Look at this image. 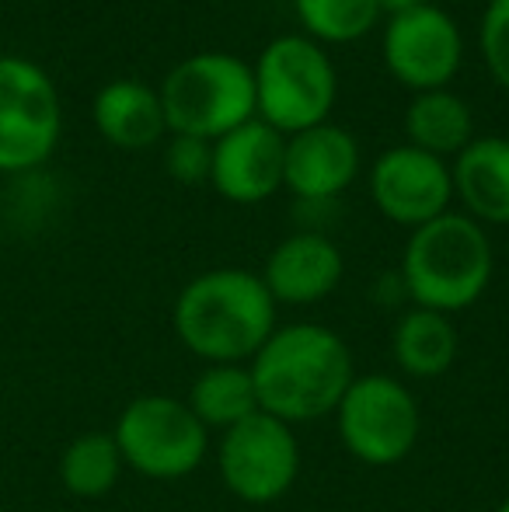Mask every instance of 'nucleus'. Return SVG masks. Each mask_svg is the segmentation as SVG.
Returning a JSON list of instances; mask_svg holds the SVG:
<instances>
[{"label":"nucleus","instance_id":"13","mask_svg":"<svg viewBox=\"0 0 509 512\" xmlns=\"http://www.w3.org/2000/svg\"><path fill=\"white\" fill-rule=\"evenodd\" d=\"M360 171V143L335 122H321L304 133L286 136L283 189L300 203H332L353 185Z\"/></svg>","mask_w":509,"mask_h":512},{"label":"nucleus","instance_id":"11","mask_svg":"<svg viewBox=\"0 0 509 512\" xmlns=\"http://www.w3.org/2000/svg\"><path fill=\"white\" fill-rule=\"evenodd\" d=\"M370 196L391 223L398 227H422L436 216L450 213L454 199V175L447 161L426 150L401 143L384 150L370 171Z\"/></svg>","mask_w":509,"mask_h":512},{"label":"nucleus","instance_id":"10","mask_svg":"<svg viewBox=\"0 0 509 512\" xmlns=\"http://www.w3.org/2000/svg\"><path fill=\"white\" fill-rule=\"evenodd\" d=\"M384 67L391 77L415 95L440 91L461 70L464 39L457 21L443 7L419 4L412 11L391 14L384 25Z\"/></svg>","mask_w":509,"mask_h":512},{"label":"nucleus","instance_id":"8","mask_svg":"<svg viewBox=\"0 0 509 512\" xmlns=\"http://www.w3.org/2000/svg\"><path fill=\"white\" fill-rule=\"evenodd\" d=\"M217 471L224 488L245 506L279 502L300 474V443L293 425L255 411L252 418L220 432Z\"/></svg>","mask_w":509,"mask_h":512},{"label":"nucleus","instance_id":"6","mask_svg":"<svg viewBox=\"0 0 509 512\" xmlns=\"http://www.w3.org/2000/svg\"><path fill=\"white\" fill-rule=\"evenodd\" d=\"M116 446L123 464L150 481H182L196 474L210 450V432L189 405L168 394L133 398L116 418Z\"/></svg>","mask_w":509,"mask_h":512},{"label":"nucleus","instance_id":"23","mask_svg":"<svg viewBox=\"0 0 509 512\" xmlns=\"http://www.w3.org/2000/svg\"><path fill=\"white\" fill-rule=\"evenodd\" d=\"M213 164V143L199 140V136H171L168 154H164V168L175 182L199 185L210 178Z\"/></svg>","mask_w":509,"mask_h":512},{"label":"nucleus","instance_id":"15","mask_svg":"<svg viewBox=\"0 0 509 512\" xmlns=\"http://www.w3.org/2000/svg\"><path fill=\"white\" fill-rule=\"evenodd\" d=\"M454 196L461 199L471 220L506 227L509 223V140L506 136H475L457 154Z\"/></svg>","mask_w":509,"mask_h":512},{"label":"nucleus","instance_id":"4","mask_svg":"<svg viewBox=\"0 0 509 512\" xmlns=\"http://www.w3.org/2000/svg\"><path fill=\"white\" fill-rule=\"evenodd\" d=\"M164 122L175 136L217 143L255 119V74L241 56L206 49L182 60L161 84Z\"/></svg>","mask_w":509,"mask_h":512},{"label":"nucleus","instance_id":"19","mask_svg":"<svg viewBox=\"0 0 509 512\" xmlns=\"http://www.w3.org/2000/svg\"><path fill=\"white\" fill-rule=\"evenodd\" d=\"M189 411L199 418L206 432H227L231 425L252 418L258 408L255 380L248 363H213L192 380Z\"/></svg>","mask_w":509,"mask_h":512},{"label":"nucleus","instance_id":"25","mask_svg":"<svg viewBox=\"0 0 509 512\" xmlns=\"http://www.w3.org/2000/svg\"><path fill=\"white\" fill-rule=\"evenodd\" d=\"M496 512H509V495H506L503 502H499V509H496Z\"/></svg>","mask_w":509,"mask_h":512},{"label":"nucleus","instance_id":"5","mask_svg":"<svg viewBox=\"0 0 509 512\" xmlns=\"http://www.w3.org/2000/svg\"><path fill=\"white\" fill-rule=\"evenodd\" d=\"M255 74V119L293 136L328 122L339 95L335 63L307 35H279L262 49Z\"/></svg>","mask_w":509,"mask_h":512},{"label":"nucleus","instance_id":"24","mask_svg":"<svg viewBox=\"0 0 509 512\" xmlns=\"http://www.w3.org/2000/svg\"><path fill=\"white\" fill-rule=\"evenodd\" d=\"M419 4H429V0H381V11L391 18V14H401V11H412Z\"/></svg>","mask_w":509,"mask_h":512},{"label":"nucleus","instance_id":"18","mask_svg":"<svg viewBox=\"0 0 509 512\" xmlns=\"http://www.w3.org/2000/svg\"><path fill=\"white\" fill-rule=\"evenodd\" d=\"M405 133L412 147L447 161L475 140V115H471L468 102L450 88L422 91L405 112Z\"/></svg>","mask_w":509,"mask_h":512},{"label":"nucleus","instance_id":"12","mask_svg":"<svg viewBox=\"0 0 509 512\" xmlns=\"http://www.w3.org/2000/svg\"><path fill=\"white\" fill-rule=\"evenodd\" d=\"M283 157L286 136L262 119H248L213 143L210 182L227 203L255 206L283 189Z\"/></svg>","mask_w":509,"mask_h":512},{"label":"nucleus","instance_id":"3","mask_svg":"<svg viewBox=\"0 0 509 512\" xmlns=\"http://www.w3.org/2000/svg\"><path fill=\"white\" fill-rule=\"evenodd\" d=\"M492 241L468 213H443L412 230L401 258V283L415 307L461 314L485 297L492 283Z\"/></svg>","mask_w":509,"mask_h":512},{"label":"nucleus","instance_id":"22","mask_svg":"<svg viewBox=\"0 0 509 512\" xmlns=\"http://www.w3.org/2000/svg\"><path fill=\"white\" fill-rule=\"evenodd\" d=\"M478 42H482V60L489 74L509 91V0H489Z\"/></svg>","mask_w":509,"mask_h":512},{"label":"nucleus","instance_id":"2","mask_svg":"<svg viewBox=\"0 0 509 512\" xmlns=\"http://www.w3.org/2000/svg\"><path fill=\"white\" fill-rule=\"evenodd\" d=\"M171 324L178 342L206 366L252 363L276 331V300L258 272L210 269L182 286Z\"/></svg>","mask_w":509,"mask_h":512},{"label":"nucleus","instance_id":"1","mask_svg":"<svg viewBox=\"0 0 509 512\" xmlns=\"http://www.w3.org/2000/svg\"><path fill=\"white\" fill-rule=\"evenodd\" d=\"M258 408L286 425L335 415L339 401L356 380L353 352L339 331L325 324H286L248 363Z\"/></svg>","mask_w":509,"mask_h":512},{"label":"nucleus","instance_id":"9","mask_svg":"<svg viewBox=\"0 0 509 512\" xmlns=\"http://www.w3.org/2000/svg\"><path fill=\"white\" fill-rule=\"evenodd\" d=\"M60 95L39 63L0 56V171L49 161L60 140Z\"/></svg>","mask_w":509,"mask_h":512},{"label":"nucleus","instance_id":"16","mask_svg":"<svg viewBox=\"0 0 509 512\" xmlns=\"http://www.w3.org/2000/svg\"><path fill=\"white\" fill-rule=\"evenodd\" d=\"M91 115H95L98 133L123 150L150 147V143L161 140V133L168 129L161 91H154L143 81H133V77L105 84L95 95Z\"/></svg>","mask_w":509,"mask_h":512},{"label":"nucleus","instance_id":"7","mask_svg":"<svg viewBox=\"0 0 509 512\" xmlns=\"http://www.w3.org/2000/svg\"><path fill=\"white\" fill-rule=\"evenodd\" d=\"M335 429L349 457L367 467H394L415 450L422 429L419 401L398 377H356L335 408Z\"/></svg>","mask_w":509,"mask_h":512},{"label":"nucleus","instance_id":"20","mask_svg":"<svg viewBox=\"0 0 509 512\" xmlns=\"http://www.w3.org/2000/svg\"><path fill=\"white\" fill-rule=\"evenodd\" d=\"M123 453L112 432H84L63 450L60 481L77 499H102L123 478Z\"/></svg>","mask_w":509,"mask_h":512},{"label":"nucleus","instance_id":"14","mask_svg":"<svg viewBox=\"0 0 509 512\" xmlns=\"http://www.w3.org/2000/svg\"><path fill=\"white\" fill-rule=\"evenodd\" d=\"M342 272H346V258H342L339 244L328 241L318 230H304L272 248L262 283L276 304L307 307L332 297L342 283Z\"/></svg>","mask_w":509,"mask_h":512},{"label":"nucleus","instance_id":"17","mask_svg":"<svg viewBox=\"0 0 509 512\" xmlns=\"http://www.w3.org/2000/svg\"><path fill=\"white\" fill-rule=\"evenodd\" d=\"M461 338L447 314L426 307H412L398 317L391 331V356L405 377L436 380L457 363Z\"/></svg>","mask_w":509,"mask_h":512},{"label":"nucleus","instance_id":"21","mask_svg":"<svg viewBox=\"0 0 509 512\" xmlns=\"http://www.w3.org/2000/svg\"><path fill=\"white\" fill-rule=\"evenodd\" d=\"M304 35L318 46L356 42L381 21V0H293Z\"/></svg>","mask_w":509,"mask_h":512}]
</instances>
